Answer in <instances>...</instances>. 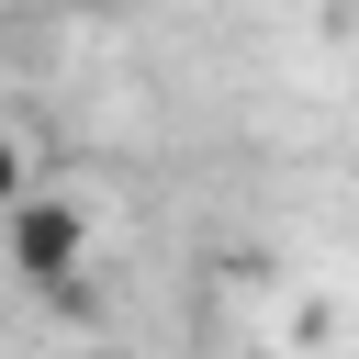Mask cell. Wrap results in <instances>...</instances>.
Here are the masks:
<instances>
[{"label": "cell", "instance_id": "cell-1", "mask_svg": "<svg viewBox=\"0 0 359 359\" xmlns=\"http://www.w3.org/2000/svg\"><path fill=\"white\" fill-rule=\"evenodd\" d=\"M0 258L34 280V292H79V269H90V213L79 202H56V191H22L11 213H0Z\"/></svg>", "mask_w": 359, "mask_h": 359}, {"label": "cell", "instance_id": "cell-2", "mask_svg": "<svg viewBox=\"0 0 359 359\" xmlns=\"http://www.w3.org/2000/svg\"><path fill=\"white\" fill-rule=\"evenodd\" d=\"M22 191H34V157H22V146H11V135H0V213H11V202H22Z\"/></svg>", "mask_w": 359, "mask_h": 359}, {"label": "cell", "instance_id": "cell-3", "mask_svg": "<svg viewBox=\"0 0 359 359\" xmlns=\"http://www.w3.org/2000/svg\"><path fill=\"white\" fill-rule=\"evenodd\" d=\"M90 359H123V348H90Z\"/></svg>", "mask_w": 359, "mask_h": 359}]
</instances>
